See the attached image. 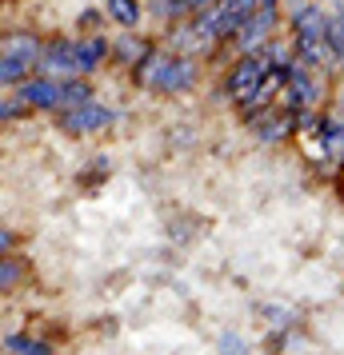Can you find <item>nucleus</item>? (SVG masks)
Returning <instances> with one entry per match:
<instances>
[{
    "mask_svg": "<svg viewBox=\"0 0 344 355\" xmlns=\"http://www.w3.org/2000/svg\"><path fill=\"white\" fill-rule=\"evenodd\" d=\"M104 12H108V20H116L120 28H136V24H140V4H136V0H104Z\"/></svg>",
    "mask_w": 344,
    "mask_h": 355,
    "instance_id": "obj_10",
    "label": "nucleus"
},
{
    "mask_svg": "<svg viewBox=\"0 0 344 355\" xmlns=\"http://www.w3.org/2000/svg\"><path fill=\"white\" fill-rule=\"evenodd\" d=\"M4 347H8V355H52V347L44 339H28V336H8Z\"/></svg>",
    "mask_w": 344,
    "mask_h": 355,
    "instance_id": "obj_15",
    "label": "nucleus"
},
{
    "mask_svg": "<svg viewBox=\"0 0 344 355\" xmlns=\"http://www.w3.org/2000/svg\"><path fill=\"white\" fill-rule=\"evenodd\" d=\"M293 40H296V60H304L309 68H332L341 64L336 52L328 44V17L316 4H296L293 8Z\"/></svg>",
    "mask_w": 344,
    "mask_h": 355,
    "instance_id": "obj_1",
    "label": "nucleus"
},
{
    "mask_svg": "<svg viewBox=\"0 0 344 355\" xmlns=\"http://www.w3.org/2000/svg\"><path fill=\"white\" fill-rule=\"evenodd\" d=\"M136 80L161 96H177L197 84V64L188 56H168V52L148 49V56L136 64Z\"/></svg>",
    "mask_w": 344,
    "mask_h": 355,
    "instance_id": "obj_2",
    "label": "nucleus"
},
{
    "mask_svg": "<svg viewBox=\"0 0 344 355\" xmlns=\"http://www.w3.org/2000/svg\"><path fill=\"white\" fill-rule=\"evenodd\" d=\"M60 88L65 80H52V76H33L17 88V96L28 104V108H40V112H60Z\"/></svg>",
    "mask_w": 344,
    "mask_h": 355,
    "instance_id": "obj_7",
    "label": "nucleus"
},
{
    "mask_svg": "<svg viewBox=\"0 0 344 355\" xmlns=\"http://www.w3.org/2000/svg\"><path fill=\"white\" fill-rule=\"evenodd\" d=\"M24 108H28V104H24V100H4V108H0V116H4V120H13V116H20L24 112Z\"/></svg>",
    "mask_w": 344,
    "mask_h": 355,
    "instance_id": "obj_20",
    "label": "nucleus"
},
{
    "mask_svg": "<svg viewBox=\"0 0 344 355\" xmlns=\"http://www.w3.org/2000/svg\"><path fill=\"white\" fill-rule=\"evenodd\" d=\"M272 56L268 52H245L240 60H236V68L229 72V80H224V92H229L240 108H248L252 100L264 92V84H268V76H272Z\"/></svg>",
    "mask_w": 344,
    "mask_h": 355,
    "instance_id": "obj_3",
    "label": "nucleus"
},
{
    "mask_svg": "<svg viewBox=\"0 0 344 355\" xmlns=\"http://www.w3.org/2000/svg\"><path fill=\"white\" fill-rule=\"evenodd\" d=\"M81 104H92V88H88V80H65V88H60V112H68V108H81Z\"/></svg>",
    "mask_w": 344,
    "mask_h": 355,
    "instance_id": "obj_12",
    "label": "nucleus"
},
{
    "mask_svg": "<svg viewBox=\"0 0 344 355\" xmlns=\"http://www.w3.org/2000/svg\"><path fill=\"white\" fill-rule=\"evenodd\" d=\"M40 76H52V80H76L84 76V56H81V40H49L44 44V56H40Z\"/></svg>",
    "mask_w": 344,
    "mask_h": 355,
    "instance_id": "obj_4",
    "label": "nucleus"
},
{
    "mask_svg": "<svg viewBox=\"0 0 344 355\" xmlns=\"http://www.w3.org/2000/svg\"><path fill=\"white\" fill-rule=\"evenodd\" d=\"M224 347H229L224 355H236V336H224Z\"/></svg>",
    "mask_w": 344,
    "mask_h": 355,
    "instance_id": "obj_22",
    "label": "nucleus"
},
{
    "mask_svg": "<svg viewBox=\"0 0 344 355\" xmlns=\"http://www.w3.org/2000/svg\"><path fill=\"white\" fill-rule=\"evenodd\" d=\"M4 56H20V60H28V64L40 68L44 44H40L33 33H8V36H4Z\"/></svg>",
    "mask_w": 344,
    "mask_h": 355,
    "instance_id": "obj_9",
    "label": "nucleus"
},
{
    "mask_svg": "<svg viewBox=\"0 0 344 355\" xmlns=\"http://www.w3.org/2000/svg\"><path fill=\"white\" fill-rule=\"evenodd\" d=\"M216 8V0H188V12L193 17H204V12H213Z\"/></svg>",
    "mask_w": 344,
    "mask_h": 355,
    "instance_id": "obj_21",
    "label": "nucleus"
},
{
    "mask_svg": "<svg viewBox=\"0 0 344 355\" xmlns=\"http://www.w3.org/2000/svg\"><path fill=\"white\" fill-rule=\"evenodd\" d=\"M341 112H344V96H341Z\"/></svg>",
    "mask_w": 344,
    "mask_h": 355,
    "instance_id": "obj_23",
    "label": "nucleus"
},
{
    "mask_svg": "<svg viewBox=\"0 0 344 355\" xmlns=\"http://www.w3.org/2000/svg\"><path fill=\"white\" fill-rule=\"evenodd\" d=\"M328 44L336 52V60H344V4H336V12L328 17Z\"/></svg>",
    "mask_w": 344,
    "mask_h": 355,
    "instance_id": "obj_16",
    "label": "nucleus"
},
{
    "mask_svg": "<svg viewBox=\"0 0 344 355\" xmlns=\"http://www.w3.org/2000/svg\"><path fill=\"white\" fill-rule=\"evenodd\" d=\"M284 96H288V104H293V108H312V104H316V80H312V72H309V64H304V60H296V64L288 68Z\"/></svg>",
    "mask_w": 344,
    "mask_h": 355,
    "instance_id": "obj_8",
    "label": "nucleus"
},
{
    "mask_svg": "<svg viewBox=\"0 0 344 355\" xmlns=\"http://www.w3.org/2000/svg\"><path fill=\"white\" fill-rule=\"evenodd\" d=\"M272 33H277V4H264V8H256V12L236 28L232 40H236L240 52H264L268 40H272Z\"/></svg>",
    "mask_w": 344,
    "mask_h": 355,
    "instance_id": "obj_5",
    "label": "nucleus"
},
{
    "mask_svg": "<svg viewBox=\"0 0 344 355\" xmlns=\"http://www.w3.org/2000/svg\"><path fill=\"white\" fill-rule=\"evenodd\" d=\"M320 144H325V156H344V120L320 124Z\"/></svg>",
    "mask_w": 344,
    "mask_h": 355,
    "instance_id": "obj_14",
    "label": "nucleus"
},
{
    "mask_svg": "<svg viewBox=\"0 0 344 355\" xmlns=\"http://www.w3.org/2000/svg\"><path fill=\"white\" fill-rule=\"evenodd\" d=\"M152 8H156V17H164V20L193 17V12H188V0H152Z\"/></svg>",
    "mask_w": 344,
    "mask_h": 355,
    "instance_id": "obj_18",
    "label": "nucleus"
},
{
    "mask_svg": "<svg viewBox=\"0 0 344 355\" xmlns=\"http://www.w3.org/2000/svg\"><path fill=\"white\" fill-rule=\"evenodd\" d=\"M113 52L120 56V60H129V64H140V60L148 56V49L140 44V40H136V36H124L120 44H113Z\"/></svg>",
    "mask_w": 344,
    "mask_h": 355,
    "instance_id": "obj_17",
    "label": "nucleus"
},
{
    "mask_svg": "<svg viewBox=\"0 0 344 355\" xmlns=\"http://www.w3.org/2000/svg\"><path fill=\"white\" fill-rule=\"evenodd\" d=\"M17 279H20L17 259H13V256H4V263H0V284H4V291H13V288H17Z\"/></svg>",
    "mask_w": 344,
    "mask_h": 355,
    "instance_id": "obj_19",
    "label": "nucleus"
},
{
    "mask_svg": "<svg viewBox=\"0 0 344 355\" xmlns=\"http://www.w3.org/2000/svg\"><path fill=\"white\" fill-rule=\"evenodd\" d=\"M81 56H84V76H88V72H97V68L108 60V40H100V36L81 40Z\"/></svg>",
    "mask_w": 344,
    "mask_h": 355,
    "instance_id": "obj_13",
    "label": "nucleus"
},
{
    "mask_svg": "<svg viewBox=\"0 0 344 355\" xmlns=\"http://www.w3.org/2000/svg\"><path fill=\"white\" fill-rule=\"evenodd\" d=\"M116 116L113 108H104V104H81V108H68V112H60V128L72 132V136H88V132H100V128H108Z\"/></svg>",
    "mask_w": 344,
    "mask_h": 355,
    "instance_id": "obj_6",
    "label": "nucleus"
},
{
    "mask_svg": "<svg viewBox=\"0 0 344 355\" xmlns=\"http://www.w3.org/2000/svg\"><path fill=\"white\" fill-rule=\"evenodd\" d=\"M33 68L36 64L20 60V56H4V60H0V80H4V88H20L24 80H33V76H28Z\"/></svg>",
    "mask_w": 344,
    "mask_h": 355,
    "instance_id": "obj_11",
    "label": "nucleus"
}]
</instances>
